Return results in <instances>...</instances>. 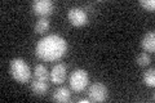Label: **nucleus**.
Returning <instances> with one entry per match:
<instances>
[{
	"instance_id": "obj_1",
	"label": "nucleus",
	"mask_w": 155,
	"mask_h": 103,
	"mask_svg": "<svg viewBox=\"0 0 155 103\" xmlns=\"http://www.w3.org/2000/svg\"><path fill=\"white\" fill-rule=\"evenodd\" d=\"M67 52V41L60 35H48L40 39L36 44L35 53L39 58L48 62L57 61Z\"/></svg>"
},
{
	"instance_id": "obj_2",
	"label": "nucleus",
	"mask_w": 155,
	"mask_h": 103,
	"mask_svg": "<svg viewBox=\"0 0 155 103\" xmlns=\"http://www.w3.org/2000/svg\"><path fill=\"white\" fill-rule=\"evenodd\" d=\"M11 73L13 76V79L21 82V84H25L30 80L31 77V71L30 67L26 63L25 60L22 58H14L11 62Z\"/></svg>"
},
{
	"instance_id": "obj_3",
	"label": "nucleus",
	"mask_w": 155,
	"mask_h": 103,
	"mask_svg": "<svg viewBox=\"0 0 155 103\" xmlns=\"http://www.w3.org/2000/svg\"><path fill=\"white\" fill-rule=\"evenodd\" d=\"M89 82V76L88 72L85 70H81V68H78L74 70L70 75V86L72 90L75 92H81L84 90L87 85Z\"/></svg>"
},
{
	"instance_id": "obj_4",
	"label": "nucleus",
	"mask_w": 155,
	"mask_h": 103,
	"mask_svg": "<svg viewBox=\"0 0 155 103\" xmlns=\"http://www.w3.org/2000/svg\"><path fill=\"white\" fill-rule=\"evenodd\" d=\"M67 18H69L70 23L76 27H81L88 23V16H87V13L81 8H78V7H72L70 9L69 13H67Z\"/></svg>"
},
{
	"instance_id": "obj_5",
	"label": "nucleus",
	"mask_w": 155,
	"mask_h": 103,
	"mask_svg": "<svg viewBox=\"0 0 155 103\" xmlns=\"http://www.w3.org/2000/svg\"><path fill=\"white\" fill-rule=\"evenodd\" d=\"M88 97L91 102H104L107 98V88L101 82H96L89 86Z\"/></svg>"
},
{
	"instance_id": "obj_6",
	"label": "nucleus",
	"mask_w": 155,
	"mask_h": 103,
	"mask_svg": "<svg viewBox=\"0 0 155 103\" xmlns=\"http://www.w3.org/2000/svg\"><path fill=\"white\" fill-rule=\"evenodd\" d=\"M32 11L39 16H49L54 11V4L51 0H35L32 3Z\"/></svg>"
},
{
	"instance_id": "obj_7",
	"label": "nucleus",
	"mask_w": 155,
	"mask_h": 103,
	"mask_svg": "<svg viewBox=\"0 0 155 103\" xmlns=\"http://www.w3.org/2000/svg\"><path fill=\"white\" fill-rule=\"evenodd\" d=\"M66 65L65 63H58L54 67L52 68V72H51V80L52 82L54 84H62L66 79Z\"/></svg>"
},
{
	"instance_id": "obj_8",
	"label": "nucleus",
	"mask_w": 155,
	"mask_h": 103,
	"mask_svg": "<svg viewBox=\"0 0 155 103\" xmlns=\"http://www.w3.org/2000/svg\"><path fill=\"white\" fill-rule=\"evenodd\" d=\"M141 47H142L143 50L154 53V50H155V34L153 31L145 34V36L141 40Z\"/></svg>"
},
{
	"instance_id": "obj_9",
	"label": "nucleus",
	"mask_w": 155,
	"mask_h": 103,
	"mask_svg": "<svg viewBox=\"0 0 155 103\" xmlns=\"http://www.w3.org/2000/svg\"><path fill=\"white\" fill-rule=\"evenodd\" d=\"M71 98V93L70 90L65 86H61L53 93V99L57 101V102H61V103H65V102H69Z\"/></svg>"
},
{
	"instance_id": "obj_10",
	"label": "nucleus",
	"mask_w": 155,
	"mask_h": 103,
	"mask_svg": "<svg viewBox=\"0 0 155 103\" xmlns=\"http://www.w3.org/2000/svg\"><path fill=\"white\" fill-rule=\"evenodd\" d=\"M35 77H36V80L48 82V80L51 79V75L44 65H36L35 66Z\"/></svg>"
},
{
	"instance_id": "obj_11",
	"label": "nucleus",
	"mask_w": 155,
	"mask_h": 103,
	"mask_svg": "<svg viewBox=\"0 0 155 103\" xmlns=\"http://www.w3.org/2000/svg\"><path fill=\"white\" fill-rule=\"evenodd\" d=\"M31 89H32V92L35 93V94L41 95V94H44L48 89H49V84L45 82V81H40V80L35 79V81H32V84H31Z\"/></svg>"
},
{
	"instance_id": "obj_12",
	"label": "nucleus",
	"mask_w": 155,
	"mask_h": 103,
	"mask_svg": "<svg viewBox=\"0 0 155 103\" xmlns=\"http://www.w3.org/2000/svg\"><path fill=\"white\" fill-rule=\"evenodd\" d=\"M48 30H49V19L45 18V17L40 18L36 22V24H35V32H38V34H44Z\"/></svg>"
},
{
	"instance_id": "obj_13",
	"label": "nucleus",
	"mask_w": 155,
	"mask_h": 103,
	"mask_svg": "<svg viewBox=\"0 0 155 103\" xmlns=\"http://www.w3.org/2000/svg\"><path fill=\"white\" fill-rule=\"evenodd\" d=\"M143 82L147 86H154L155 85V70L154 68H150V70L145 71L143 73Z\"/></svg>"
},
{
	"instance_id": "obj_14",
	"label": "nucleus",
	"mask_w": 155,
	"mask_h": 103,
	"mask_svg": "<svg viewBox=\"0 0 155 103\" xmlns=\"http://www.w3.org/2000/svg\"><path fill=\"white\" fill-rule=\"evenodd\" d=\"M138 66H147L150 62H151V58L147 53H141V54L137 56V60H136Z\"/></svg>"
},
{
	"instance_id": "obj_15",
	"label": "nucleus",
	"mask_w": 155,
	"mask_h": 103,
	"mask_svg": "<svg viewBox=\"0 0 155 103\" xmlns=\"http://www.w3.org/2000/svg\"><path fill=\"white\" fill-rule=\"evenodd\" d=\"M140 4H141L145 9L150 11V12H154V9H155V2L154 0H141Z\"/></svg>"
},
{
	"instance_id": "obj_16",
	"label": "nucleus",
	"mask_w": 155,
	"mask_h": 103,
	"mask_svg": "<svg viewBox=\"0 0 155 103\" xmlns=\"http://www.w3.org/2000/svg\"><path fill=\"white\" fill-rule=\"evenodd\" d=\"M89 99H79V103H89Z\"/></svg>"
}]
</instances>
